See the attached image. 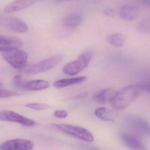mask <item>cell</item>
<instances>
[{
  "instance_id": "277c9868",
  "label": "cell",
  "mask_w": 150,
  "mask_h": 150,
  "mask_svg": "<svg viewBox=\"0 0 150 150\" xmlns=\"http://www.w3.org/2000/svg\"><path fill=\"white\" fill-rule=\"evenodd\" d=\"M92 56V53L91 51L84 52L76 60L67 63L64 66L63 73L69 76L78 74L88 67L91 60Z\"/></svg>"
},
{
  "instance_id": "30bf717a",
  "label": "cell",
  "mask_w": 150,
  "mask_h": 150,
  "mask_svg": "<svg viewBox=\"0 0 150 150\" xmlns=\"http://www.w3.org/2000/svg\"><path fill=\"white\" fill-rule=\"evenodd\" d=\"M33 145V143L29 140L13 139L3 143L0 146V149L1 150H31Z\"/></svg>"
},
{
  "instance_id": "603a6c76",
  "label": "cell",
  "mask_w": 150,
  "mask_h": 150,
  "mask_svg": "<svg viewBox=\"0 0 150 150\" xmlns=\"http://www.w3.org/2000/svg\"><path fill=\"white\" fill-rule=\"evenodd\" d=\"M142 91L150 93V81L138 85Z\"/></svg>"
},
{
  "instance_id": "83f0119b",
  "label": "cell",
  "mask_w": 150,
  "mask_h": 150,
  "mask_svg": "<svg viewBox=\"0 0 150 150\" xmlns=\"http://www.w3.org/2000/svg\"><path fill=\"white\" fill-rule=\"evenodd\" d=\"M72 0H55V2L57 3H61L66 2Z\"/></svg>"
},
{
  "instance_id": "e0dca14e",
  "label": "cell",
  "mask_w": 150,
  "mask_h": 150,
  "mask_svg": "<svg viewBox=\"0 0 150 150\" xmlns=\"http://www.w3.org/2000/svg\"><path fill=\"white\" fill-rule=\"evenodd\" d=\"M86 79V76H79L73 78L61 79L54 82L53 84V86L58 89L64 88L72 85L82 83L85 81Z\"/></svg>"
},
{
  "instance_id": "ba28073f",
  "label": "cell",
  "mask_w": 150,
  "mask_h": 150,
  "mask_svg": "<svg viewBox=\"0 0 150 150\" xmlns=\"http://www.w3.org/2000/svg\"><path fill=\"white\" fill-rule=\"evenodd\" d=\"M0 120L17 122L26 127H32L35 124L34 121L12 111H0Z\"/></svg>"
},
{
  "instance_id": "f1b7e54d",
  "label": "cell",
  "mask_w": 150,
  "mask_h": 150,
  "mask_svg": "<svg viewBox=\"0 0 150 150\" xmlns=\"http://www.w3.org/2000/svg\"><path fill=\"white\" fill-rule=\"evenodd\" d=\"M2 86V83L0 82V87H1Z\"/></svg>"
},
{
  "instance_id": "5b68a950",
  "label": "cell",
  "mask_w": 150,
  "mask_h": 150,
  "mask_svg": "<svg viewBox=\"0 0 150 150\" xmlns=\"http://www.w3.org/2000/svg\"><path fill=\"white\" fill-rule=\"evenodd\" d=\"M54 127L60 131L84 142H92L94 141L93 135L82 127L66 124H55Z\"/></svg>"
},
{
  "instance_id": "ffe728a7",
  "label": "cell",
  "mask_w": 150,
  "mask_h": 150,
  "mask_svg": "<svg viewBox=\"0 0 150 150\" xmlns=\"http://www.w3.org/2000/svg\"><path fill=\"white\" fill-rule=\"evenodd\" d=\"M138 32L150 34V17L143 19L139 22L136 26Z\"/></svg>"
},
{
  "instance_id": "484cf974",
  "label": "cell",
  "mask_w": 150,
  "mask_h": 150,
  "mask_svg": "<svg viewBox=\"0 0 150 150\" xmlns=\"http://www.w3.org/2000/svg\"><path fill=\"white\" fill-rule=\"evenodd\" d=\"M103 13L105 16L109 17H113L115 14V12L114 10L112 9L111 8H106L103 11Z\"/></svg>"
},
{
  "instance_id": "9c48e42d",
  "label": "cell",
  "mask_w": 150,
  "mask_h": 150,
  "mask_svg": "<svg viewBox=\"0 0 150 150\" xmlns=\"http://www.w3.org/2000/svg\"><path fill=\"white\" fill-rule=\"evenodd\" d=\"M122 142L130 150H148L147 146L137 137L127 132H122L120 134Z\"/></svg>"
},
{
  "instance_id": "4316f807",
  "label": "cell",
  "mask_w": 150,
  "mask_h": 150,
  "mask_svg": "<svg viewBox=\"0 0 150 150\" xmlns=\"http://www.w3.org/2000/svg\"><path fill=\"white\" fill-rule=\"evenodd\" d=\"M144 4L147 5H150V0H141Z\"/></svg>"
},
{
  "instance_id": "44dd1931",
  "label": "cell",
  "mask_w": 150,
  "mask_h": 150,
  "mask_svg": "<svg viewBox=\"0 0 150 150\" xmlns=\"http://www.w3.org/2000/svg\"><path fill=\"white\" fill-rule=\"evenodd\" d=\"M26 106L30 109L39 110V111L46 110L49 108V106L47 105L41 104V103H30V104H27Z\"/></svg>"
},
{
  "instance_id": "2e32d148",
  "label": "cell",
  "mask_w": 150,
  "mask_h": 150,
  "mask_svg": "<svg viewBox=\"0 0 150 150\" xmlns=\"http://www.w3.org/2000/svg\"><path fill=\"white\" fill-rule=\"evenodd\" d=\"M83 17L79 13H73L69 14L64 19V24L68 28L76 29L81 25Z\"/></svg>"
},
{
  "instance_id": "7402d4cb",
  "label": "cell",
  "mask_w": 150,
  "mask_h": 150,
  "mask_svg": "<svg viewBox=\"0 0 150 150\" xmlns=\"http://www.w3.org/2000/svg\"><path fill=\"white\" fill-rule=\"evenodd\" d=\"M17 95V94L16 93L13 92L0 89V98H9V97H13Z\"/></svg>"
},
{
  "instance_id": "4fadbf2b",
  "label": "cell",
  "mask_w": 150,
  "mask_h": 150,
  "mask_svg": "<svg viewBox=\"0 0 150 150\" xmlns=\"http://www.w3.org/2000/svg\"><path fill=\"white\" fill-rule=\"evenodd\" d=\"M139 15V9L137 6L131 4H125L120 10V17L127 21L135 20Z\"/></svg>"
},
{
  "instance_id": "3957f363",
  "label": "cell",
  "mask_w": 150,
  "mask_h": 150,
  "mask_svg": "<svg viewBox=\"0 0 150 150\" xmlns=\"http://www.w3.org/2000/svg\"><path fill=\"white\" fill-rule=\"evenodd\" d=\"M2 55L4 59L16 69L20 70L26 66L28 59L27 54L18 48L3 51Z\"/></svg>"
},
{
  "instance_id": "7c38bea8",
  "label": "cell",
  "mask_w": 150,
  "mask_h": 150,
  "mask_svg": "<svg viewBox=\"0 0 150 150\" xmlns=\"http://www.w3.org/2000/svg\"><path fill=\"white\" fill-rule=\"evenodd\" d=\"M50 86L48 81L42 79L23 81L19 86V89L30 91H39L45 90Z\"/></svg>"
},
{
  "instance_id": "8992f818",
  "label": "cell",
  "mask_w": 150,
  "mask_h": 150,
  "mask_svg": "<svg viewBox=\"0 0 150 150\" xmlns=\"http://www.w3.org/2000/svg\"><path fill=\"white\" fill-rule=\"evenodd\" d=\"M0 25L19 33L26 32L29 28L25 22L14 17L0 16Z\"/></svg>"
},
{
  "instance_id": "8fae6325",
  "label": "cell",
  "mask_w": 150,
  "mask_h": 150,
  "mask_svg": "<svg viewBox=\"0 0 150 150\" xmlns=\"http://www.w3.org/2000/svg\"><path fill=\"white\" fill-rule=\"evenodd\" d=\"M40 0H15L8 4L4 11L6 14L13 13L26 8Z\"/></svg>"
},
{
  "instance_id": "52a82bcc",
  "label": "cell",
  "mask_w": 150,
  "mask_h": 150,
  "mask_svg": "<svg viewBox=\"0 0 150 150\" xmlns=\"http://www.w3.org/2000/svg\"><path fill=\"white\" fill-rule=\"evenodd\" d=\"M129 127L138 133L150 137V123L146 120L135 116H129L126 120Z\"/></svg>"
},
{
  "instance_id": "d4e9b609",
  "label": "cell",
  "mask_w": 150,
  "mask_h": 150,
  "mask_svg": "<svg viewBox=\"0 0 150 150\" xmlns=\"http://www.w3.org/2000/svg\"><path fill=\"white\" fill-rule=\"evenodd\" d=\"M23 80L22 76L20 75H16L15 76L13 79V84L15 87L18 88Z\"/></svg>"
},
{
  "instance_id": "cb8c5ba5",
  "label": "cell",
  "mask_w": 150,
  "mask_h": 150,
  "mask_svg": "<svg viewBox=\"0 0 150 150\" xmlns=\"http://www.w3.org/2000/svg\"><path fill=\"white\" fill-rule=\"evenodd\" d=\"M67 115V112L65 110H57L54 113V117L59 119L66 118Z\"/></svg>"
},
{
  "instance_id": "6da1fadb",
  "label": "cell",
  "mask_w": 150,
  "mask_h": 150,
  "mask_svg": "<svg viewBox=\"0 0 150 150\" xmlns=\"http://www.w3.org/2000/svg\"><path fill=\"white\" fill-rule=\"evenodd\" d=\"M142 92L138 85L126 86L116 92L111 101L112 106L116 110H124L140 96Z\"/></svg>"
},
{
  "instance_id": "9a60e30c",
  "label": "cell",
  "mask_w": 150,
  "mask_h": 150,
  "mask_svg": "<svg viewBox=\"0 0 150 150\" xmlns=\"http://www.w3.org/2000/svg\"><path fill=\"white\" fill-rule=\"evenodd\" d=\"M116 92L112 88L103 89L96 93L93 98L95 102L99 104H106L111 102Z\"/></svg>"
},
{
  "instance_id": "5bb4252c",
  "label": "cell",
  "mask_w": 150,
  "mask_h": 150,
  "mask_svg": "<svg viewBox=\"0 0 150 150\" xmlns=\"http://www.w3.org/2000/svg\"><path fill=\"white\" fill-rule=\"evenodd\" d=\"M20 39L0 34V51H5L13 48H18L23 45Z\"/></svg>"
},
{
  "instance_id": "ac0fdd59",
  "label": "cell",
  "mask_w": 150,
  "mask_h": 150,
  "mask_svg": "<svg viewBox=\"0 0 150 150\" xmlns=\"http://www.w3.org/2000/svg\"><path fill=\"white\" fill-rule=\"evenodd\" d=\"M95 115L98 118L105 121L112 122L114 120V115L111 111L105 107L99 108L95 110Z\"/></svg>"
},
{
  "instance_id": "7a4b0ae2",
  "label": "cell",
  "mask_w": 150,
  "mask_h": 150,
  "mask_svg": "<svg viewBox=\"0 0 150 150\" xmlns=\"http://www.w3.org/2000/svg\"><path fill=\"white\" fill-rule=\"evenodd\" d=\"M63 58L62 55H55L36 64L26 66L19 71L23 74L28 75L45 73L56 67L61 62Z\"/></svg>"
},
{
  "instance_id": "d6986e66",
  "label": "cell",
  "mask_w": 150,
  "mask_h": 150,
  "mask_svg": "<svg viewBox=\"0 0 150 150\" xmlns=\"http://www.w3.org/2000/svg\"><path fill=\"white\" fill-rule=\"evenodd\" d=\"M108 40L111 45L118 47H121L124 45L125 38L123 35L120 33L112 34L108 38Z\"/></svg>"
}]
</instances>
